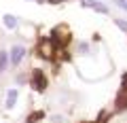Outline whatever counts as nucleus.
Instances as JSON below:
<instances>
[{
  "label": "nucleus",
  "mask_w": 127,
  "mask_h": 123,
  "mask_svg": "<svg viewBox=\"0 0 127 123\" xmlns=\"http://www.w3.org/2000/svg\"><path fill=\"white\" fill-rule=\"evenodd\" d=\"M23 57H26V47H23V45H13V47H11V51H9V62H11L13 66L21 64Z\"/></svg>",
  "instance_id": "obj_1"
},
{
  "label": "nucleus",
  "mask_w": 127,
  "mask_h": 123,
  "mask_svg": "<svg viewBox=\"0 0 127 123\" xmlns=\"http://www.w3.org/2000/svg\"><path fill=\"white\" fill-rule=\"evenodd\" d=\"M32 85H36V89H45L47 87V79H45V74L42 72H34V77H32Z\"/></svg>",
  "instance_id": "obj_2"
},
{
  "label": "nucleus",
  "mask_w": 127,
  "mask_h": 123,
  "mask_svg": "<svg viewBox=\"0 0 127 123\" xmlns=\"http://www.w3.org/2000/svg\"><path fill=\"white\" fill-rule=\"evenodd\" d=\"M2 23H4L6 30H15V28H17V17H15V15H4V17H2Z\"/></svg>",
  "instance_id": "obj_3"
},
{
  "label": "nucleus",
  "mask_w": 127,
  "mask_h": 123,
  "mask_svg": "<svg viewBox=\"0 0 127 123\" xmlns=\"http://www.w3.org/2000/svg\"><path fill=\"white\" fill-rule=\"evenodd\" d=\"M9 53H6V51H0V72H4L6 68H9Z\"/></svg>",
  "instance_id": "obj_4"
},
{
  "label": "nucleus",
  "mask_w": 127,
  "mask_h": 123,
  "mask_svg": "<svg viewBox=\"0 0 127 123\" xmlns=\"http://www.w3.org/2000/svg\"><path fill=\"white\" fill-rule=\"evenodd\" d=\"M15 102H17V89H11L9 96H6V108H13Z\"/></svg>",
  "instance_id": "obj_5"
},
{
  "label": "nucleus",
  "mask_w": 127,
  "mask_h": 123,
  "mask_svg": "<svg viewBox=\"0 0 127 123\" xmlns=\"http://www.w3.org/2000/svg\"><path fill=\"white\" fill-rule=\"evenodd\" d=\"M93 11H97V13H104V15H108V9H106L104 4H100V2H95V6H93Z\"/></svg>",
  "instance_id": "obj_6"
},
{
  "label": "nucleus",
  "mask_w": 127,
  "mask_h": 123,
  "mask_svg": "<svg viewBox=\"0 0 127 123\" xmlns=\"http://www.w3.org/2000/svg\"><path fill=\"white\" fill-rule=\"evenodd\" d=\"M114 23H117V26L121 28L123 32H127V21H125V19H117V21H114Z\"/></svg>",
  "instance_id": "obj_7"
},
{
  "label": "nucleus",
  "mask_w": 127,
  "mask_h": 123,
  "mask_svg": "<svg viewBox=\"0 0 127 123\" xmlns=\"http://www.w3.org/2000/svg\"><path fill=\"white\" fill-rule=\"evenodd\" d=\"M114 2H117V4L121 6L123 11H127V0H114Z\"/></svg>",
  "instance_id": "obj_8"
}]
</instances>
